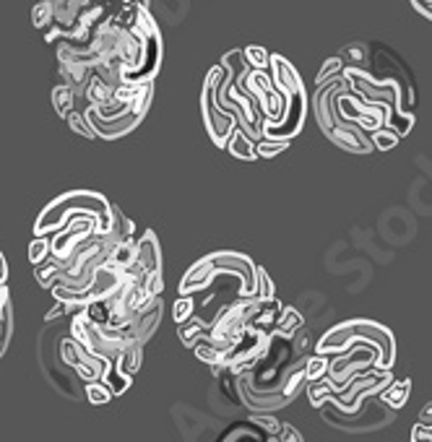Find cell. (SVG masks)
I'll return each mask as SVG.
<instances>
[{
	"label": "cell",
	"instance_id": "7c38bea8",
	"mask_svg": "<svg viewBox=\"0 0 432 442\" xmlns=\"http://www.w3.org/2000/svg\"><path fill=\"white\" fill-rule=\"evenodd\" d=\"M65 120H68V128L76 133V136H81V138H86V141H96V130L91 128V122H89V117H86V112L84 110H71V112L65 115Z\"/></svg>",
	"mask_w": 432,
	"mask_h": 442
},
{
	"label": "cell",
	"instance_id": "f1b7e54d",
	"mask_svg": "<svg viewBox=\"0 0 432 442\" xmlns=\"http://www.w3.org/2000/svg\"><path fill=\"white\" fill-rule=\"evenodd\" d=\"M419 421H430V424H432V401L427 403L422 411H419Z\"/></svg>",
	"mask_w": 432,
	"mask_h": 442
},
{
	"label": "cell",
	"instance_id": "30bf717a",
	"mask_svg": "<svg viewBox=\"0 0 432 442\" xmlns=\"http://www.w3.org/2000/svg\"><path fill=\"white\" fill-rule=\"evenodd\" d=\"M302 328H305V318H302V315L297 313L295 307H284V310H281V315H279V320H276V325H273V333L292 341V338H295Z\"/></svg>",
	"mask_w": 432,
	"mask_h": 442
},
{
	"label": "cell",
	"instance_id": "484cf974",
	"mask_svg": "<svg viewBox=\"0 0 432 442\" xmlns=\"http://www.w3.org/2000/svg\"><path fill=\"white\" fill-rule=\"evenodd\" d=\"M281 440H292V442H302V434L297 432L292 424H281V429L276 432V437H273V442H281Z\"/></svg>",
	"mask_w": 432,
	"mask_h": 442
},
{
	"label": "cell",
	"instance_id": "8992f818",
	"mask_svg": "<svg viewBox=\"0 0 432 442\" xmlns=\"http://www.w3.org/2000/svg\"><path fill=\"white\" fill-rule=\"evenodd\" d=\"M84 112H86L89 122H91V128L96 130V138H102V141H115V138L128 136L130 130H136L138 122L144 120V117H141V115H136L133 110H130V112H125V115H118V117H102V115H99V110L91 105V107H86Z\"/></svg>",
	"mask_w": 432,
	"mask_h": 442
},
{
	"label": "cell",
	"instance_id": "cb8c5ba5",
	"mask_svg": "<svg viewBox=\"0 0 432 442\" xmlns=\"http://www.w3.org/2000/svg\"><path fill=\"white\" fill-rule=\"evenodd\" d=\"M258 297H263V299H273V297H276L271 276H268V271H266V268H261V265H258Z\"/></svg>",
	"mask_w": 432,
	"mask_h": 442
},
{
	"label": "cell",
	"instance_id": "f546056e",
	"mask_svg": "<svg viewBox=\"0 0 432 442\" xmlns=\"http://www.w3.org/2000/svg\"><path fill=\"white\" fill-rule=\"evenodd\" d=\"M6 279H8V265H6V257L0 252V284H6Z\"/></svg>",
	"mask_w": 432,
	"mask_h": 442
},
{
	"label": "cell",
	"instance_id": "3957f363",
	"mask_svg": "<svg viewBox=\"0 0 432 442\" xmlns=\"http://www.w3.org/2000/svg\"><path fill=\"white\" fill-rule=\"evenodd\" d=\"M76 214H91L96 216V234H110L115 226L113 216V203L104 195L94 193V190H73L50 203L47 209L42 211L40 219L34 221V234H55L60 232Z\"/></svg>",
	"mask_w": 432,
	"mask_h": 442
},
{
	"label": "cell",
	"instance_id": "4316f807",
	"mask_svg": "<svg viewBox=\"0 0 432 442\" xmlns=\"http://www.w3.org/2000/svg\"><path fill=\"white\" fill-rule=\"evenodd\" d=\"M71 310H68V302H63V299H57V305L52 307V310H47V315H45V320L52 322L57 320V318H63V315H68Z\"/></svg>",
	"mask_w": 432,
	"mask_h": 442
},
{
	"label": "cell",
	"instance_id": "4dcf8cb0",
	"mask_svg": "<svg viewBox=\"0 0 432 442\" xmlns=\"http://www.w3.org/2000/svg\"><path fill=\"white\" fill-rule=\"evenodd\" d=\"M8 305V289H6V284H0V310Z\"/></svg>",
	"mask_w": 432,
	"mask_h": 442
},
{
	"label": "cell",
	"instance_id": "ac0fdd59",
	"mask_svg": "<svg viewBox=\"0 0 432 442\" xmlns=\"http://www.w3.org/2000/svg\"><path fill=\"white\" fill-rule=\"evenodd\" d=\"M47 255H52V234H34L32 245H29V260H32V265L42 263Z\"/></svg>",
	"mask_w": 432,
	"mask_h": 442
},
{
	"label": "cell",
	"instance_id": "4fadbf2b",
	"mask_svg": "<svg viewBox=\"0 0 432 442\" xmlns=\"http://www.w3.org/2000/svg\"><path fill=\"white\" fill-rule=\"evenodd\" d=\"M52 107H55V112L60 117H65L71 110H76V91L71 86H65V83H57L52 88Z\"/></svg>",
	"mask_w": 432,
	"mask_h": 442
},
{
	"label": "cell",
	"instance_id": "9a60e30c",
	"mask_svg": "<svg viewBox=\"0 0 432 442\" xmlns=\"http://www.w3.org/2000/svg\"><path fill=\"white\" fill-rule=\"evenodd\" d=\"M292 146V141L287 138H268L263 136L261 141H256V149H258V159H273V156H279L284 153Z\"/></svg>",
	"mask_w": 432,
	"mask_h": 442
},
{
	"label": "cell",
	"instance_id": "1f68e13d",
	"mask_svg": "<svg viewBox=\"0 0 432 442\" xmlns=\"http://www.w3.org/2000/svg\"><path fill=\"white\" fill-rule=\"evenodd\" d=\"M138 3H141V6H146V8H149V0H138Z\"/></svg>",
	"mask_w": 432,
	"mask_h": 442
},
{
	"label": "cell",
	"instance_id": "277c9868",
	"mask_svg": "<svg viewBox=\"0 0 432 442\" xmlns=\"http://www.w3.org/2000/svg\"><path fill=\"white\" fill-rule=\"evenodd\" d=\"M354 341H373V344L380 346V364H377V370H391L393 367V362H396V338H393L391 328H385V325H380L375 320H365V318L334 325L318 341L315 351L326 354V356H336V354L346 351Z\"/></svg>",
	"mask_w": 432,
	"mask_h": 442
},
{
	"label": "cell",
	"instance_id": "9c48e42d",
	"mask_svg": "<svg viewBox=\"0 0 432 442\" xmlns=\"http://www.w3.org/2000/svg\"><path fill=\"white\" fill-rule=\"evenodd\" d=\"M227 151L232 153L234 159L242 161H258V149H256V138H250L242 128H237L227 144Z\"/></svg>",
	"mask_w": 432,
	"mask_h": 442
},
{
	"label": "cell",
	"instance_id": "8fae6325",
	"mask_svg": "<svg viewBox=\"0 0 432 442\" xmlns=\"http://www.w3.org/2000/svg\"><path fill=\"white\" fill-rule=\"evenodd\" d=\"M211 330V320H203L198 313L193 315L191 320L180 322V328H177V336H180V341H183L188 349H193V344L198 341L203 333H208Z\"/></svg>",
	"mask_w": 432,
	"mask_h": 442
},
{
	"label": "cell",
	"instance_id": "52a82bcc",
	"mask_svg": "<svg viewBox=\"0 0 432 442\" xmlns=\"http://www.w3.org/2000/svg\"><path fill=\"white\" fill-rule=\"evenodd\" d=\"M138 260L149 271H161V248L152 229H144V234L138 237Z\"/></svg>",
	"mask_w": 432,
	"mask_h": 442
},
{
	"label": "cell",
	"instance_id": "603a6c76",
	"mask_svg": "<svg viewBox=\"0 0 432 442\" xmlns=\"http://www.w3.org/2000/svg\"><path fill=\"white\" fill-rule=\"evenodd\" d=\"M11 333H13V328H11V305H6L0 310V356L8 349Z\"/></svg>",
	"mask_w": 432,
	"mask_h": 442
},
{
	"label": "cell",
	"instance_id": "44dd1931",
	"mask_svg": "<svg viewBox=\"0 0 432 442\" xmlns=\"http://www.w3.org/2000/svg\"><path fill=\"white\" fill-rule=\"evenodd\" d=\"M370 138H373V146H375V151H388V149H396V146H399V141L404 136H399L396 130L385 125V128H377Z\"/></svg>",
	"mask_w": 432,
	"mask_h": 442
},
{
	"label": "cell",
	"instance_id": "7a4b0ae2",
	"mask_svg": "<svg viewBox=\"0 0 432 442\" xmlns=\"http://www.w3.org/2000/svg\"><path fill=\"white\" fill-rule=\"evenodd\" d=\"M219 274H229L240 281V289H237L240 297H258V265L248 255L232 252V250L211 252V255L200 257L198 263H193L191 271L183 276V281L177 286V294H198V291L208 289Z\"/></svg>",
	"mask_w": 432,
	"mask_h": 442
},
{
	"label": "cell",
	"instance_id": "7402d4cb",
	"mask_svg": "<svg viewBox=\"0 0 432 442\" xmlns=\"http://www.w3.org/2000/svg\"><path fill=\"white\" fill-rule=\"evenodd\" d=\"M245 57H248L250 68H271V52L263 47H258V45H250V47H245Z\"/></svg>",
	"mask_w": 432,
	"mask_h": 442
},
{
	"label": "cell",
	"instance_id": "5b68a950",
	"mask_svg": "<svg viewBox=\"0 0 432 442\" xmlns=\"http://www.w3.org/2000/svg\"><path fill=\"white\" fill-rule=\"evenodd\" d=\"M200 117H203V125H206V133L211 136L219 149H227L232 133L237 130V120L232 115L227 112L224 107H219L216 102V71L211 68L203 81V88H200Z\"/></svg>",
	"mask_w": 432,
	"mask_h": 442
},
{
	"label": "cell",
	"instance_id": "2e32d148",
	"mask_svg": "<svg viewBox=\"0 0 432 442\" xmlns=\"http://www.w3.org/2000/svg\"><path fill=\"white\" fill-rule=\"evenodd\" d=\"M195 313H198V307H195V294H177L175 305H172V318H175L177 325L185 320H191Z\"/></svg>",
	"mask_w": 432,
	"mask_h": 442
},
{
	"label": "cell",
	"instance_id": "83f0119b",
	"mask_svg": "<svg viewBox=\"0 0 432 442\" xmlns=\"http://www.w3.org/2000/svg\"><path fill=\"white\" fill-rule=\"evenodd\" d=\"M409 3H411V6H414V8L419 11L424 18H430L432 21V0H409Z\"/></svg>",
	"mask_w": 432,
	"mask_h": 442
},
{
	"label": "cell",
	"instance_id": "ba28073f",
	"mask_svg": "<svg viewBox=\"0 0 432 442\" xmlns=\"http://www.w3.org/2000/svg\"><path fill=\"white\" fill-rule=\"evenodd\" d=\"M409 393H411V380H391V385L385 388V390H380L377 393V398H380V403L383 406H388V409H404L409 401Z\"/></svg>",
	"mask_w": 432,
	"mask_h": 442
},
{
	"label": "cell",
	"instance_id": "d6986e66",
	"mask_svg": "<svg viewBox=\"0 0 432 442\" xmlns=\"http://www.w3.org/2000/svg\"><path fill=\"white\" fill-rule=\"evenodd\" d=\"M329 367H331V359L326 354H312L307 356V364H305V372H307V383H315V380L326 378L329 375Z\"/></svg>",
	"mask_w": 432,
	"mask_h": 442
},
{
	"label": "cell",
	"instance_id": "6da1fadb",
	"mask_svg": "<svg viewBox=\"0 0 432 442\" xmlns=\"http://www.w3.org/2000/svg\"><path fill=\"white\" fill-rule=\"evenodd\" d=\"M344 86H346L344 73L315 86V94H312V112H315L318 128L323 130V136L329 138V141H334L339 149H346V151H352V153L375 151L370 133L357 128L354 122H346L344 117H341V112H339V91Z\"/></svg>",
	"mask_w": 432,
	"mask_h": 442
},
{
	"label": "cell",
	"instance_id": "e0dca14e",
	"mask_svg": "<svg viewBox=\"0 0 432 442\" xmlns=\"http://www.w3.org/2000/svg\"><path fill=\"white\" fill-rule=\"evenodd\" d=\"M104 383H107V385L113 388V393L115 395H123L125 393V390H128L130 388V383H133V378H130V375H125V372L120 370V367H118V362H113L110 364V370L104 372Z\"/></svg>",
	"mask_w": 432,
	"mask_h": 442
},
{
	"label": "cell",
	"instance_id": "d4e9b609",
	"mask_svg": "<svg viewBox=\"0 0 432 442\" xmlns=\"http://www.w3.org/2000/svg\"><path fill=\"white\" fill-rule=\"evenodd\" d=\"M414 442H422V440H432V424L430 421H416L411 434H409Z\"/></svg>",
	"mask_w": 432,
	"mask_h": 442
},
{
	"label": "cell",
	"instance_id": "5bb4252c",
	"mask_svg": "<svg viewBox=\"0 0 432 442\" xmlns=\"http://www.w3.org/2000/svg\"><path fill=\"white\" fill-rule=\"evenodd\" d=\"M240 437H253V440H268L266 429L261 424H258V421L253 417H250V421L232 426V429H229V434H224L227 442H234V440H240Z\"/></svg>",
	"mask_w": 432,
	"mask_h": 442
},
{
	"label": "cell",
	"instance_id": "ffe728a7",
	"mask_svg": "<svg viewBox=\"0 0 432 442\" xmlns=\"http://www.w3.org/2000/svg\"><path fill=\"white\" fill-rule=\"evenodd\" d=\"M86 398L94 403V406H104V403L113 401L115 393L104 380H94V383H86Z\"/></svg>",
	"mask_w": 432,
	"mask_h": 442
}]
</instances>
